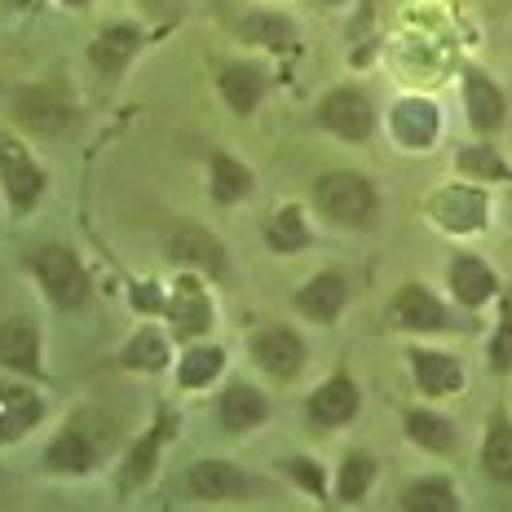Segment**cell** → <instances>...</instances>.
<instances>
[{"label":"cell","mask_w":512,"mask_h":512,"mask_svg":"<svg viewBox=\"0 0 512 512\" xmlns=\"http://www.w3.org/2000/svg\"><path fill=\"white\" fill-rule=\"evenodd\" d=\"M261 93H265V76L252 62H230V67L221 71V98L234 106V115H252Z\"/></svg>","instance_id":"obj_18"},{"label":"cell","mask_w":512,"mask_h":512,"mask_svg":"<svg viewBox=\"0 0 512 512\" xmlns=\"http://www.w3.org/2000/svg\"><path fill=\"white\" fill-rule=\"evenodd\" d=\"M137 45H142V36H137V27H111L102 31L98 40H93V62H98L102 71H120L128 58L137 53Z\"/></svg>","instance_id":"obj_27"},{"label":"cell","mask_w":512,"mask_h":512,"mask_svg":"<svg viewBox=\"0 0 512 512\" xmlns=\"http://www.w3.org/2000/svg\"><path fill=\"white\" fill-rule=\"evenodd\" d=\"M318 124L327 133L345 137V142H367L371 128H376V111H371V102L358 89H336L318 106Z\"/></svg>","instance_id":"obj_2"},{"label":"cell","mask_w":512,"mask_h":512,"mask_svg":"<svg viewBox=\"0 0 512 512\" xmlns=\"http://www.w3.org/2000/svg\"><path fill=\"white\" fill-rule=\"evenodd\" d=\"M393 323L407 327V332H442V327H451V314L429 287L407 283L393 296Z\"/></svg>","instance_id":"obj_6"},{"label":"cell","mask_w":512,"mask_h":512,"mask_svg":"<svg viewBox=\"0 0 512 512\" xmlns=\"http://www.w3.org/2000/svg\"><path fill=\"white\" fill-rule=\"evenodd\" d=\"M124 367H133V371H159V367H168L164 336H159V332H137L133 345L124 349Z\"/></svg>","instance_id":"obj_32"},{"label":"cell","mask_w":512,"mask_h":512,"mask_svg":"<svg viewBox=\"0 0 512 512\" xmlns=\"http://www.w3.org/2000/svg\"><path fill=\"white\" fill-rule=\"evenodd\" d=\"M265 239H270V248L274 252H301L305 243H309V226H305V217H301V208H279L270 217V226H265Z\"/></svg>","instance_id":"obj_29"},{"label":"cell","mask_w":512,"mask_h":512,"mask_svg":"<svg viewBox=\"0 0 512 512\" xmlns=\"http://www.w3.org/2000/svg\"><path fill=\"white\" fill-rule=\"evenodd\" d=\"M433 217L442 221L446 230L468 234V230H482L486 226V195L473 186H451L433 199Z\"/></svg>","instance_id":"obj_9"},{"label":"cell","mask_w":512,"mask_h":512,"mask_svg":"<svg viewBox=\"0 0 512 512\" xmlns=\"http://www.w3.org/2000/svg\"><path fill=\"white\" fill-rule=\"evenodd\" d=\"M411 371L429 398H446V393L464 389V367L451 354H437V349H411Z\"/></svg>","instance_id":"obj_12"},{"label":"cell","mask_w":512,"mask_h":512,"mask_svg":"<svg viewBox=\"0 0 512 512\" xmlns=\"http://www.w3.org/2000/svg\"><path fill=\"white\" fill-rule=\"evenodd\" d=\"M221 367H226V354H221L217 345L190 349V354L181 358V367H177V380H181V389H204V384H212L221 376Z\"/></svg>","instance_id":"obj_30"},{"label":"cell","mask_w":512,"mask_h":512,"mask_svg":"<svg viewBox=\"0 0 512 512\" xmlns=\"http://www.w3.org/2000/svg\"><path fill=\"white\" fill-rule=\"evenodd\" d=\"M0 177H5V190H9V199H14V208H31L40 199V190H45L40 168L27 159L23 146L5 142V137H0Z\"/></svg>","instance_id":"obj_8"},{"label":"cell","mask_w":512,"mask_h":512,"mask_svg":"<svg viewBox=\"0 0 512 512\" xmlns=\"http://www.w3.org/2000/svg\"><path fill=\"white\" fill-rule=\"evenodd\" d=\"M252 358L261 362L270 376L292 380V376H301V367H305V340L296 332H287V327H265V332H256V340H252Z\"/></svg>","instance_id":"obj_4"},{"label":"cell","mask_w":512,"mask_h":512,"mask_svg":"<svg viewBox=\"0 0 512 512\" xmlns=\"http://www.w3.org/2000/svg\"><path fill=\"white\" fill-rule=\"evenodd\" d=\"M0 362L5 367H18V371H40V340H36V327L14 318V323L0 327Z\"/></svg>","instance_id":"obj_21"},{"label":"cell","mask_w":512,"mask_h":512,"mask_svg":"<svg viewBox=\"0 0 512 512\" xmlns=\"http://www.w3.org/2000/svg\"><path fill=\"white\" fill-rule=\"evenodd\" d=\"M455 164H460V173H468V177H486V181L512 177L508 164H504V159H499L495 151H490V146H464Z\"/></svg>","instance_id":"obj_33"},{"label":"cell","mask_w":512,"mask_h":512,"mask_svg":"<svg viewBox=\"0 0 512 512\" xmlns=\"http://www.w3.org/2000/svg\"><path fill=\"white\" fill-rule=\"evenodd\" d=\"M451 292H455V301L460 305L482 309L490 296L499 292V279H495V270H490L482 256H455L451 261Z\"/></svg>","instance_id":"obj_13"},{"label":"cell","mask_w":512,"mask_h":512,"mask_svg":"<svg viewBox=\"0 0 512 512\" xmlns=\"http://www.w3.org/2000/svg\"><path fill=\"white\" fill-rule=\"evenodd\" d=\"M389 124H393V137H398L402 146H411V151H424V146H433L437 128H442V115H437L433 102L407 98V102L393 106Z\"/></svg>","instance_id":"obj_11"},{"label":"cell","mask_w":512,"mask_h":512,"mask_svg":"<svg viewBox=\"0 0 512 512\" xmlns=\"http://www.w3.org/2000/svg\"><path fill=\"white\" fill-rule=\"evenodd\" d=\"M36 274H40V283H45V292L62 309H76V305H84V296H89V279H84L80 261L67 248L36 252Z\"/></svg>","instance_id":"obj_3"},{"label":"cell","mask_w":512,"mask_h":512,"mask_svg":"<svg viewBox=\"0 0 512 512\" xmlns=\"http://www.w3.org/2000/svg\"><path fill=\"white\" fill-rule=\"evenodd\" d=\"M252 190V173L234 155H212V199L217 204H239Z\"/></svg>","instance_id":"obj_26"},{"label":"cell","mask_w":512,"mask_h":512,"mask_svg":"<svg viewBox=\"0 0 512 512\" xmlns=\"http://www.w3.org/2000/svg\"><path fill=\"white\" fill-rule=\"evenodd\" d=\"M283 468H287V473H292V482H301V486L309 490V495H323V490H327V482H323V468H318L314 460H305V455H296V460H287Z\"/></svg>","instance_id":"obj_35"},{"label":"cell","mask_w":512,"mask_h":512,"mask_svg":"<svg viewBox=\"0 0 512 512\" xmlns=\"http://www.w3.org/2000/svg\"><path fill=\"white\" fill-rule=\"evenodd\" d=\"M243 36H248L252 45L279 49V53H287V49L296 45V31H292V23H287V18H279V14H252L248 23H243Z\"/></svg>","instance_id":"obj_31"},{"label":"cell","mask_w":512,"mask_h":512,"mask_svg":"<svg viewBox=\"0 0 512 512\" xmlns=\"http://www.w3.org/2000/svg\"><path fill=\"white\" fill-rule=\"evenodd\" d=\"M168 314H173L177 336H199V332H208V323H212V305H208V296L199 292L195 279L177 283L173 301H168Z\"/></svg>","instance_id":"obj_17"},{"label":"cell","mask_w":512,"mask_h":512,"mask_svg":"<svg viewBox=\"0 0 512 512\" xmlns=\"http://www.w3.org/2000/svg\"><path fill=\"white\" fill-rule=\"evenodd\" d=\"M151 464H155V437H146V442L137 446V455L128 460V482H142V477L151 473Z\"/></svg>","instance_id":"obj_36"},{"label":"cell","mask_w":512,"mask_h":512,"mask_svg":"<svg viewBox=\"0 0 512 512\" xmlns=\"http://www.w3.org/2000/svg\"><path fill=\"white\" fill-rule=\"evenodd\" d=\"M133 305L137 309H164V296H159V287L146 283V287H137L133 292Z\"/></svg>","instance_id":"obj_37"},{"label":"cell","mask_w":512,"mask_h":512,"mask_svg":"<svg viewBox=\"0 0 512 512\" xmlns=\"http://www.w3.org/2000/svg\"><path fill=\"white\" fill-rule=\"evenodd\" d=\"M45 464L53 473H89L98 464V446H93V437H84V429H67L49 446Z\"/></svg>","instance_id":"obj_20"},{"label":"cell","mask_w":512,"mask_h":512,"mask_svg":"<svg viewBox=\"0 0 512 512\" xmlns=\"http://www.w3.org/2000/svg\"><path fill=\"white\" fill-rule=\"evenodd\" d=\"M345 301H349V287L340 274H318V279H309L296 292V309L305 318H314V323H332L340 309H345Z\"/></svg>","instance_id":"obj_14"},{"label":"cell","mask_w":512,"mask_h":512,"mask_svg":"<svg viewBox=\"0 0 512 512\" xmlns=\"http://www.w3.org/2000/svg\"><path fill=\"white\" fill-rule=\"evenodd\" d=\"M407 437L420 446V451H433V455L455 451V424L437 411H411L407 415Z\"/></svg>","instance_id":"obj_24"},{"label":"cell","mask_w":512,"mask_h":512,"mask_svg":"<svg viewBox=\"0 0 512 512\" xmlns=\"http://www.w3.org/2000/svg\"><path fill=\"white\" fill-rule=\"evenodd\" d=\"M67 5H89V0H67Z\"/></svg>","instance_id":"obj_38"},{"label":"cell","mask_w":512,"mask_h":512,"mask_svg":"<svg viewBox=\"0 0 512 512\" xmlns=\"http://www.w3.org/2000/svg\"><path fill=\"white\" fill-rule=\"evenodd\" d=\"M362 407V393L358 384L349 376H332L323 380L314 393H309V420L323 424V429H340V424H349Z\"/></svg>","instance_id":"obj_5"},{"label":"cell","mask_w":512,"mask_h":512,"mask_svg":"<svg viewBox=\"0 0 512 512\" xmlns=\"http://www.w3.org/2000/svg\"><path fill=\"white\" fill-rule=\"evenodd\" d=\"M323 5H340V0H323Z\"/></svg>","instance_id":"obj_39"},{"label":"cell","mask_w":512,"mask_h":512,"mask_svg":"<svg viewBox=\"0 0 512 512\" xmlns=\"http://www.w3.org/2000/svg\"><path fill=\"white\" fill-rule=\"evenodd\" d=\"M402 512H460V495L442 477H424L402 490Z\"/></svg>","instance_id":"obj_25"},{"label":"cell","mask_w":512,"mask_h":512,"mask_svg":"<svg viewBox=\"0 0 512 512\" xmlns=\"http://www.w3.org/2000/svg\"><path fill=\"white\" fill-rule=\"evenodd\" d=\"M217 415L230 433H243V429H256V424L270 415V402H265V393L252 389V384H230V389L221 393Z\"/></svg>","instance_id":"obj_16"},{"label":"cell","mask_w":512,"mask_h":512,"mask_svg":"<svg viewBox=\"0 0 512 512\" xmlns=\"http://www.w3.org/2000/svg\"><path fill=\"white\" fill-rule=\"evenodd\" d=\"M40 398L27 389H5L0 393V442H18L31 424L40 420Z\"/></svg>","instance_id":"obj_22"},{"label":"cell","mask_w":512,"mask_h":512,"mask_svg":"<svg viewBox=\"0 0 512 512\" xmlns=\"http://www.w3.org/2000/svg\"><path fill=\"white\" fill-rule=\"evenodd\" d=\"M490 371H512V305L504 309V318H499L495 336H490Z\"/></svg>","instance_id":"obj_34"},{"label":"cell","mask_w":512,"mask_h":512,"mask_svg":"<svg viewBox=\"0 0 512 512\" xmlns=\"http://www.w3.org/2000/svg\"><path fill=\"white\" fill-rule=\"evenodd\" d=\"M371 482H376V460H371L367 451L345 455V464H340V473H336V495H340V504H358V499L371 490Z\"/></svg>","instance_id":"obj_28"},{"label":"cell","mask_w":512,"mask_h":512,"mask_svg":"<svg viewBox=\"0 0 512 512\" xmlns=\"http://www.w3.org/2000/svg\"><path fill=\"white\" fill-rule=\"evenodd\" d=\"M464 106L468 120H473L477 133H495L508 120V102L499 93V84L486 76V71H464Z\"/></svg>","instance_id":"obj_7"},{"label":"cell","mask_w":512,"mask_h":512,"mask_svg":"<svg viewBox=\"0 0 512 512\" xmlns=\"http://www.w3.org/2000/svg\"><path fill=\"white\" fill-rule=\"evenodd\" d=\"M482 468L490 473V482L512 486V420L495 415L486 429V446H482Z\"/></svg>","instance_id":"obj_23"},{"label":"cell","mask_w":512,"mask_h":512,"mask_svg":"<svg viewBox=\"0 0 512 512\" xmlns=\"http://www.w3.org/2000/svg\"><path fill=\"white\" fill-rule=\"evenodd\" d=\"M190 490H195L199 499H243L256 490V482L226 460H199L190 468Z\"/></svg>","instance_id":"obj_10"},{"label":"cell","mask_w":512,"mask_h":512,"mask_svg":"<svg viewBox=\"0 0 512 512\" xmlns=\"http://www.w3.org/2000/svg\"><path fill=\"white\" fill-rule=\"evenodd\" d=\"M168 252H173L177 265H195V270H208V274L226 270V248H221V243L212 239L208 230H199V226L177 230L173 243H168Z\"/></svg>","instance_id":"obj_15"},{"label":"cell","mask_w":512,"mask_h":512,"mask_svg":"<svg viewBox=\"0 0 512 512\" xmlns=\"http://www.w3.org/2000/svg\"><path fill=\"white\" fill-rule=\"evenodd\" d=\"M318 208L340 226H371L376 217V186L358 173H327L314 186Z\"/></svg>","instance_id":"obj_1"},{"label":"cell","mask_w":512,"mask_h":512,"mask_svg":"<svg viewBox=\"0 0 512 512\" xmlns=\"http://www.w3.org/2000/svg\"><path fill=\"white\" fill-rule=\"evenodd\" d=\"M18 115H23V124L40 128V133H58L71 120V106L53 89H27V93H18Z\"/></svg>","instance_id":"obj_19"}]
</instances>
